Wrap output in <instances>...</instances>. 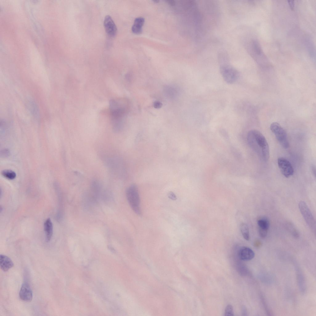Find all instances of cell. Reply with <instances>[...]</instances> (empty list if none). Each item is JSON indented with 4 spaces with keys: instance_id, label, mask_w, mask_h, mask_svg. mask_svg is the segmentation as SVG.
<instances>
[{
    "instance_id": "cell-1",
    "label": "cell",
    "mask_w": 316,
    "mask_h": 316,
    "mask_svg": "<svg viewBox=\"0 0 316 316\" xmlns=\"http://www.w3.org/2000/svg\"><path fill=\"white\" fill-rule=\"evenodd\" d=\"M109 107L113 130L118 132L123 127L124 118L128 109V102L123 98L112 99L110 101Z\"/></svg>"
},
{
    "instance_id": "cell-2",
    "label": "cell",
    "mask_w": 316,
    "mask_h": 316,
    "mask_svg": "<svg viewBox=\"0 0 316 316\" xmlns=\"http://www.w3.org/2000/svg\"><path fill=\"white\" fill-rule=\"evenodd\" d=\"M247 139L249 146L260 158L264 161H268L269 156V147L263 134L258 130H252L248 132Z\"/></svg>"
},
{
    "instance_id": "cell-3",
    "label": "cell",
    "mask_w": 316,
    "mask_h": 316,
    "mask_svg": "<svg viewBox=\"0 0 316 316\" xmlns=\"http://www.w3.org/2000/svg\"><path fill=\"white\" fill-rule=\"evenodd\" d=\"M127 200L133 210L138 215H140V200L137 186L135 184L130 186L126 191Z\"/></svg>"
},
{
    "instance_id": "cell-4",
    "label": "cell",
    "mask_w": 316,
    "mask_h": 316,
    "mask_svg": "<svg viewBox=\"0 0 316 316\" xmlns=\"http://www.w3.org/2000/svg\"><path fill=\"white\" fill-rule=\"evenodd\" d=\"M270 128L281 145L285 148H287L289 147V143L286 132L284 129L276 122L272 123Z\"/></svg>"
},
{
    "instance_id": "cell-5",
    "label": "cell",
    "mask_w": 316,
    "mask_h": 316,
    "mask_svg": "<svg viewBox=\"0 0 316 316\" xmlns=\"http://www.w3.org/2000/svg\"><path fill=\"white\" fill-rule=\"evenodd\" d=\"M104 161L106 166L112 173L118 177L122 175L123 170V163L118 157H107Z\"/></svg>"
},
{
    "instance_id": "cell-6",
    "label": "cell",
    "mask_w": 316,
    "mask_h": 316,
    "mask_svg": "<svg viewBox=\"0 0 316 316\" xmlns=\"http://www.w3.org/2000/svg\"><path fill=\"white\" fill-rule=\"evenodd\" d=\"M298 207L302 216L310 227L313 230L315 229V222L311 212L306 203L303 201L298 203Z\"/></svg>"
},
{
    "instance_id": "cell-7",
    "label": "cell",
    "mask_w": 316,
    "mask_h": 316,
    "mask_svg": "<svg viewBox=\"0 0 316 316\" xmlns=\"http://www.w3.org/2000/svg\"><path fill=\"white\" fill-rule=\"evenodd\" d=\"M277 163L281 173L285 177H289L293 174V168L290 162L287 159L284 157H279L278 159Z\"/></svg>"
},
{
    "instance_id": "cell-8",
    "label": "cell",
    "mask_w": 316,
    "mask_h": 316,
    "mask_svg": "<svg viewBox=\"0 0 316 316\" xmlns=\"http://www.w3.org/2000/svg\"><path fill=\"white\" fill-rule=\"evenodd\" d=\"M19 296L21 299L26 301H30L33 297L32 290L29 284L24 282L22 285L19 292Z\"/></svg>"
},
{
    "instance_id": "cell-9",
    "label": "cell",
    "mask_w": 316,
    "mask_h": 316,
    "mask_svg": "<svg viewBox=\"0 0 316 316\" xmlns=\"http://www.w3.org/2000/svg\"><path fill=\"white\" fill-rule=\"evenodd\" d=\"M104 23L106 31L108 35L110 36H114L116 33L117 29L111 17L109 15L106 16Z\"/></svg>"
},
{
    "instance_id": "cell-10",
    "label": "cell",
    "mask_w": 316,
    "mask_h": 316,
    "mask_svg": "<svg viewBox=\"0 0 316 316\" xmlns=\"http://www.w3.org/2000/svg\"><path fill=\"white\" fill-rule=\"evenodd\" d=\"M238 255L239 258L243 261H249L253 259L255 256V253L250 248L246 247H241L238 251Z\"/></svg>"
},
{
    "instance_id": "cell-11",
    "label": "cell",
    "mask_w": 316,
    "mask_h": 316,
    "mask_svg": "<svg viewBox=\"0 0 316 316\" xmlns=\"http://www.w3.org/2000/svg\"><path fill=\"white\" fill-rule=\"evenodd\" d=\"M14 265L12 260L8 257L3 255L0 256V266L3 271H8Z\"/></svg>"
},
{
    "instance_id": "cell-12",
    "label": "cell",
    "mask_w": 316,
    "mask_h": 316,
    "mask_svg": "<svg viewBox=\"0 0 316 316\" xmlns=\"http://www.w3.org/2000/svg\"><path fill=\"white\" fill-rule=\"evenodd\" d=\"M44 229L46 240L48 242L51 239L53 234V225L51 219L47 218L44 223Z\"/></svg>"
},
{
    "instance_id": "cell-13",
    "label": "cell",
    "mask_w": 316,
    "mask_h": 316,
    "mask_svg": "<svg viewBox=\"0 0 316 316\" xmlns=\"http://www.w3.org/2000/svg\"><path fill=\"white\" fill-rule=\"evenodd\" d=\"M144 22V19L142 17H138L135 20L132 27V32L135 34H141L142 31V27Z\"/></svg>"
},
{
    "instance_id": "cell-14",
    "label": "cell",
    "mask_w": 316,
    "mask_h": 316,
    "mask_svg": "<svg viewBox=\"0 0 316 316\" xmlns=\"http://www.w3.org/2000/svg\"><path fill=\"white\" fill-rule=\"evenodd\" d=\"M259 229L268 231L269 227V222L268 219L265 217L259 219L257 221Z\"/></svg>"
},
{
    "instance_id": "cell-15",
    "label": "cell",
    "mask_w": 316,
    "mask_h": 316,
    "mask_svg": "<svg viewBox=\"0 0 316 316\" xmlns=\"http://www.w3.org/2000/svg\"><path fill=\"white\" fill-rule=\"evenodd\" d=\"M285 227L287 230L292 234L294 237L296 238L299 237V233L293 224L289 222H287L285 224Z\"/></svg>"
},
{
    "instance_id": "cell-16",
    "label": "cell",
    "mask_w": 316,
    "mask_h": 316,
    "mask_svg": "<svg viewBox=\"0 0 316 316\" xmlns=\"http://www.w3.org/2000/svg\"><path fill=\"white\" fill-rule=\"evenodd\" d=\"M242 234L245 239L249 240L250 239L249 232L248 227L245 223H242L240 226Z\"/></svg>"
},
{
    "instance_id": "cell-17",
    "label": "cell",
    "mask_w": 316,
    "mask_h": 316,
    "mask_svg": "<svg viewBox=\"0 0 316 316\" xmlns=\"http://www.w3.org/2000/svg\"><path fill=\"white\" fill-rule=\"evenodd\" d=\"M1 174L5 177L10 180H13L16 177V174L15 172L10 170H3L2 171Z\"/></svg>"
},
{
    "instance_id": "cell-18",
    "label": "cell",
    "mask_w": 316,
    "mask_h": 316,
    "mask_svg": "<svg viewBox=\"0 0 316 316\" xmlns=\"http://www.w3.org/2000/svg\"><path fill=\"white\" fill-rule=\"evenodd\" d=\"M234 315V312L232 306L230 304L228 305L225 308V316H232Z\"/></svg>"
},
{
    "instance_id": "cell-19",
    "label": "cell",
    "mask_w": 316,
    "mask_h": 316,
    "mask_svg": "<svg viewBox=\"0 0 316 316\" xmlns=\"http://www.w3.org/2000/svg\"><path fill=\"white\" fill-rule=\"evenodd\" d=\"M168 197L173 200H176L177 199L175 195L173 192H170L168 194Z\"/></svg>"
},
{
    "instance_id": "cell-20",
    "label": "cell",
    "mask_w": 316,
    "mask_h": 316,
    "mask_svg": "<svg viewBox=\"0 0 316 316\" xmlns=\"http://www.w3.org/2000/svg\"><path fill=\"white\" fill-rule=\"evenodd\" d=\"M288 3L289 5L290 8L292 10H293L294 7V3L293 1H288Z\"/></svg>"
},
{
    "instance_id": "cell-21",
    "label": "cell",
    "mask_w": 316,
    "mask_h": 316,
    "mask_svg": "<svg viewBox=\"0 0 316 316\" xmlns=\"http://www.w3.org/2000/svg\"><path fill=\"white\" fill-rule=\"evenodd\" d=\"M162 104L159 102H156L154 104L155 107L157 108H160L162 106Z\"/></svg>"
},
{
    "instance_id": "cell-22",
    "label": "cell",
    "mask_w": 316,
    "mask_h": 316,
    "mask_svg": "<svg viewBox=\"0 0 316 316\" xmlns=\"http://www.w3.org/2000/svg\"><path fill=\"white\" fill-rule=\"evenodd\" d=\"M255 245L256 247H259L261 245V243L259 241H257L255 243Z\"/></svg>"
},
{
    "instance_id": "cell-23",
    "label": "cell",
    "mask_w": 316,
    "mask_h": 316,
    "mask_svg": "<svg viewBox=\"0 0 316 316\" xmlns=\"http://www.w3.org/2000/svg\"><path fill=\"white\" fill-rule=\"evenodd\" d=\"M312 171L314 175L315 176V168L314 167H312Z\"/></svg>"
}]
</instances>
